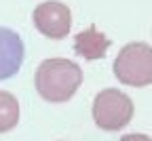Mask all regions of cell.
<instances>
[{
	"label": "cell",
	"mask_w": 152,
	"mask_h": 141,
	"mask_svg": "<svg viewBox=\"0 0 152 141\" xmlns=\"http://www.w3.org/2000/svg\"><path fill=\"white\" fill-rule=\"evenodd\" d=\"M80 84L83 70L70 59H45L36 70V91L49 103H64L72 99Z\"/></svg>",
	"instance_id": "obj_1"
},
{
	"label": "cell",
	"mask_w": 152,
	"mask_h": 141,
	"mask_svg": "<svg viewBox=\"0 0 152 141\" xmlns=\"http://www.w3.org/2000/svg\"><path fill=\"white\" fill-rule=\"evenodd\" d=\"M114 76L127 86L152 84V47L146 42H131L123 47L114 59Z\"/></svg>",
	"instance_id": "obj_2"
},
{
	"label": "cell",
	"mask_w": 152,
	"mask_h": 141,
	"mask_svg": "<svg viewBox=\"0 0 152 141\" xmlns=\"http://www.w3.org/2000/svg\"><path fill=\"white\" fill-rule=\"evenodd\" d=\"M133 118L131 99L118 89H104L93 101V120L102 131H121Z\"/></svg>",
	"instance_id": "obj_3"
},
{
	"label": "cell",
	"mask_w": 152,
	"mask_h": 141,
	"mask_svg": "<svg viewBox=\"0 0 152 141\" xmlns=\"http://www.w3.org/2000/svg\"><path fill=\"white\" fill-rule=\"evenodd\" d=\"M34 25L47 38H55L61 40L68 36L70 28H72V13L64 2H55V0H49V2H40L34 9Z\"/></svg>",
	"instance_id": "obj_4"
},
{
	"label": "cell",
	"mask_w": 152,
	"mask_h": 141,
	"mask_svg": "<svg viewBox=\"0 0 152 141\" xmlns=\"http://www.w3.org/2000/svg\"><path fill=\"white\" fill-rule=\"evenodd\" d=\"M23 42L17 32L9 28H0V80L15 76L23 63Z\"/></svg>",
	"instance_id": "obj_5"
},
{
	"label": "cell",
	"mask_w": 152,
	"mask_h": 141,
	"mask_svg": "<svg viewBox=\"0 0 152 141\" xmlns=\"http://www.w3.org/2000/svg\"><path fill=\"white\" fill-rule=\"evenodd\" d=\"M108 49H110V40L106 38V34L97 32L95 25H91L85 32H78L74 36V53L89 59V61H93V59H104Z\"/></svg>",
	"instance_id": "obj_6"
},
{
	"label": "cell",
	"mask_w": 152,
	"mask_h": 141,
	"mask_svg": "<svg viewBox=\"0 0 152 141\" xmlns=\"http://www.w3.org/2000/svg\"><path fill=\"white\" fill-rule=\"evenodd\" d=\"M19 122L17 97L9 91H0V133H9Z\"/></svg>",
	"instance_id": "obj_7"
},
{
	"label": "cell",
	"mask_w": 152,
	"mask_h": 141,
	"mask_svg": "<svg viewBox=\"0 0 152 141\" xmlns=\"http://www.w3.org/2000/svg\"><path fill=\"white\" fill-rule=\"evenodd\" d=\"M121 141H152V139L146 135H140V133H131V135H125Z\"/></svg>",
	"instance_id": "obj_8"
}]
</instances>
